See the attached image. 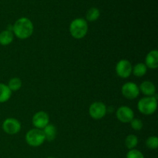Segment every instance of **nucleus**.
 Returning <instances> with one entry per match:
<instances>
[{"mask_svg": "<svg viewBox=\"0 0 158 158\" xmlns=\"http://www.w3.org/2000/svg\"><path fill=\"white\" fill-rule=\"evenodd\" d=\"M131 126L134 131H140L143 128V122L141 120L137 118H134L131 122Z\"/></svg>", "mask_w": 158, "mask_h": 158, "instance_id": "nucleus-22", "label": "nucleus"}, {"mask_svg": "<svg viewBox=\"0 0 158 158\" xmlns=\"http://www.w3.org/2000/svg\"><path fill=\"white\" fill-rule=\"evenodd\" d=\"M100 15V12L97 8L92 7L86 12V18L87 21L94 22L99 19Z\"/></svg>", "mask_w": 158, "mask_h": 158, "instance_id": "nucleus-17", "label": "nucleus"}, {"mask_svg": "<svg viewBox=\"0 0 158 158\" xmlns=\"http://www.w3.org/2000/svg\"><path fill=\"white\" fill-rule=\"evenodd\" d=\"M121 93L123 97L129 100L136 99L140 94V89L136 83L128 82L124 83L121 88Z\"/></svg>", "mask_w": 158, "mask_h": 158, "instance_id": "nucleus-5", "label": "nucleus"}, {"mask_svg": "<svg viewBox=\"0 0 158 158\" xmlns=\"http://www.w3.org/2000/svg\"><path fill=\"white\" fill-rule=\"evenodd\" d=\"M133 66L127 60H121L116 66V72L121 78H127L132 73Z\"/></svg>", "mask_w": 158, "mask_h": 158, "instance_id": "nucleus-8", "label": "nucleus"}, {"mask_svg": "<svg viewBox=\"0 0 158 158\" xmlns=\"http://www.w3.org/2000/svg\"><path fill=\"white\" fill-rule=\"evenodd\" d=\"M7 86L10 89L11 91L19 90L22 86V81L18 77H14V78H12L9 80Z\"/></svg>", "mask_w": 158, "mask_h": 158, "instance_id": "nucleus-19", "label": "nucleus"}, {"mask_svg": "<svg viewBox=\"0 0 158 158\" xmlns=\"http://www.w3.org/2000/svg\"><path fill=\"white\" fill-rule=\"evenodd\" d=\"M12 32L21 40H26L32 35L33 32V24L26 17H22L17 19L14 23Z\"/></svg>", "mask_w": 158, "mask_h": 158, "instance_id": "nucleus-1", "label": "nucleus"}, {"mask_svg": "<svg viewBox=\"0 0 158 158\" xmlns=\"http://www.w3.org/2000/svg\"><path fill=\"white\" fill-rule=\"evenodd\" d=\"M127 158H144V156L140 151L136 149L130 150L126 156Z\"/></svg>", "mask_w": 158, "mask_h": 158, "instance_id": "nucleus-21", "label": "nucleus"}, {"mask_svg": "<svg viewBox=\"0 0 158 158\" xmlns=\"http://www.w3.org/2000/svg\"><path fill=\"white\" fill-rule=\"evenodd\" d=\"M43 133H44L45 138L48 141H52L55 140L57 134V130L55 126L52 124H48L46 127L43 128Z\"/></svg>", "mask_w": 158, "mask_h": 158, "instance_id": "nucleus-13", "label": "nucleus"}, {"mask_svg": "<svg viewBox=\"0 0 158 158\" xmlns=\"http://www.w3.org/2000/svg\"><path fill=\"white\" fill-rule=\"evenodd\" d=\"M142 94L148 97H153L156 92V87L154 83L151 81H144L140 84V88Z\"/></svg>", "mask_w": 158, "mask_h": 158, "instance_id": "nucleus-12", "label": "nucleus"}, {"mask_svg": "<svg viewBox=\"0 0 158 158\" xmlns=\"http://www.w3.org/2000/svg\"><path fill=\"white\" fill-rule=\"evenodd\" d=\"M88 31L87 22L83 18L75 19L69 25V32L73 38L77 40L83 39Z\"/></svg>", "mask_w": 158, "mask_h": 158, "instance_id": "nucleus-2", "label": "nucleus"}, {"mask_svg": "<svg viewBox=\"0 0 158 158\" xmlns=\"http://www.w3.org/2000/svg\"><path fill=\"white\" fill-rule=\"evenodd\" d=\"M2 130L9 135L18 134L21 130V123L14 118H7L2 123Z\"/></svg>", "mask_w": 158, "mask_h": 158, "instance_id": "nucleus-7", "label": "nucleus"}, {"mask_svg": "<svg viewBox=\"0 0 158 158\" xmlns=\"http://www.w3.org/2000/svg\"><path fill=\"white\" fill-rule=\"evenodd\" d=\"M147 70H148V67L146 66V65L144 63H137V65L134 66V67L132 69V73L135 77H141L146 74Z\"/></svg>", "mask_w": 158, "mask_h": 158, "instance_id": "nucleus-16", "label": "nucleus"}, {"mask_svg": "<svg viewBox=\"0 0 158 158\" xmlns=\"http://www.w3.org/2000/svg\"><path fill=\"white\" fill-rule=\"evenodd\" d=\"M117 119L122 123H130L134 118V114L132 109L127 106H122L117 109L116 113Z\"/></svg>", "mask_w": 158, "mask_h": 158, "instance_id": "nucleus-9", "label": "nucleus"}, {"mask_svg": "<svg viewBox=\"0 0 158 158\" xmlns=\"http://www.w3.org/2000/svg\"><path fill=\"white\" fill-rule=\"evenodd\" d=\"M46 158H56V157H46Z\"/></svg>", "mask_w": 158, "mask_h": 158, "instance_id": "nucleus-23", "label": "nucleus"}, {"mask_svg": "<svg viewBox=\"0 0 158 158\" xmlns=\"http://www.w3.org/2000/svg\"><path fill=\"white\" fill-rule=\"evenodd\" d=\"M146 145L149 149L155 150L158 148V138L155 136L148 137L146 140Z\"/></svg>", "mask_w": 158, "mask_h": 158, "instance_id": "nucleus-20", "label": "nucleus"}, {"mask_svg": "<svg viewBox=\"0 0 158 158\" xmlns=\"http://www.w3.org/2000/svg\"><path fill=\"white\" fill-rule=\"evenodd\" d=\"M157 107V98L154 97H146L141 98L137 104V109L144 115H151Z\"/></svg>", "mask_w": 158, "mask_h": 158, "instance_id": "nucleus-3", "label": "nucleus"}, {"mask_svg": "<svg viewBox=\"0 0 158 158\" xmlns=\"http://www.w3.org/2000/svg\"><path fill=\"white\" fill-rule=\"evenodd\" d=\"M13 40V33L8 30H4L0 32V44L2 46L9 45Z\"/></svg>", "mask_w": 158, "mask_h": 158, "instance_id": "nucleus-15", "label": "nucleus"}, {"mask_svg": "<svg viewBox=\"0 0 158 158\" xmlns=\"http://www.w3.org/2000/svg\"><path fill=\"white\" fill-rule=\"evenodd\" d=\"M145 65L150 69H157L158 67V52L157 50H151L147 55L145 59Z\"/></svg>", "mask_w": 158, "mask_h": 158, "instance_id": "nucleus-11", "label": "nucleus"}, {"mask_svg": "<svg viewBox=\"0 0 158 158\" xmlns=\"http://www.w3.org/2000/svg\"><path fill=\"white\" fill-rule=\"evenodd\" d=\"M32 121V124L36 129L42 130L49 124V115L44 111H40L33 116Z\"/></svg>", "mask_w": 158, "mask_h": 158, "instance_id": "nucleus-10", "label": "nucleus"}, {"mask_svg": "<svg viewBox=\"0 0 158 158\" xmlns=\"http://www.w3.org/2000/svg\"><path fill=\"white\" fill-rule=\"evenodd\" d=\"M89 114L93 119L100 120L105 117L106 114V107L102 102H94L89 108Z\"/></svg>", "mask_w": 158, "mask_h": 158, "instance_id": "nucleus-6", "label": "nucleus"}, {"mask_svg": "<svg viewBox=\"0 0 158 158\" xmlns=\"http://www.w3.org/2000/svg\"><path fill=\"white\" fill-rule=\"evenodd\" d=\"M12 91L10 90L7 85L0 83V103H5L10 99Z\"/></svg>", "mask_w": 158, "mask_h": 158, "instance_id": "nucleus-14", "label": "nucleus"}, {"mask_svg": "<svg viewBox=\"0 0 158 158\" xmlns=\"http://www.w3.org/2000/svg\"><path fill=\"white\" fill-rule=\"evenodd\" d=\"M46 140L45 138L44 133L43 130L40 129H32L28 131L26 134V141L29 146L34 147H40V145L43 144Z\"/></svg>", "mask_w": 158, "mask_h": 158, "instance_id": "nucleus-4", "label": "nucleus"}, {"mask_svg": "<svg viewBox=\"0 0 158 158\" xmlns=\"http://www.w3.org/2000/svg\"><path fill=\"white\" fill-rule=\"evenodd\" d=\"M137 143H138V139L134 134H130L126 137L125 145H126L127 148H128L129 150L134 149L137 147Z\"/></svg>", "mask_w": 158, "mask_h": 158, "instance_id": "nucleus-18", "label": "nucleus"}]
</instances>
